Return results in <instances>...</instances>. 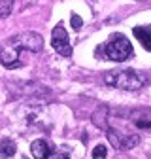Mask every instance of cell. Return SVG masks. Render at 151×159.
Here are the masks:
<instances>
[{"mask_svg": "<svg viewBox=\"0 0 151 159\" xmlns=\"http://www.w3.org/2000/svg\"><path fill=\"white\" fill-rule=\"evenodd\" d=\"M51 46L55 48L57 53L63 55V57H70V55H72V46H70V40H68V32L64 30L63 25H57V27L53 29Z\"/></svg>", "mask_w": 151, "mask_h": 159, "instance_id": "cell-3", "label": "cell"}, {"mask_svg": "<svg viewBox=\"0 0 151 159\" xmlns=\"http://www.w3.org/2000/svg\"><path fill=\"white\" fill-rule=\"evenodd\" d=\"M134 36L138 38V42L144 46V49L151 51V25H142V27H134L132 29Z\"/></svg>", "mask_w": 151, "mask_h": 159, "instance_id": "cell-7", "label": "cell"}, {"mask_svg": "<svg viewBox=\"0 0 151 159\" xmlns=\"http://www.w3.org/2000/svg\"><path fill=\"white\" fill-rule=\"evenodd\" d=\"M104 84L123 91H138L144 85V80L138 72L130 68H115L104 74Z\"/></svg>", "mask_w": 151, "mask_h": 159, "instance_id": "cell-1", "label": "cell"}, {"mask_svg": "<svg viewBox=\"0 0 151 159\" xmlns=\"http://www.w3.org/2000/svg\"><path fill=\"white\" fill-rule=\"evenodd\" d=\"M108 157V150L104 144H98V146H94L93 150V159H106Z\"/></svg>", "mask_w": 151, "mask_h": 159, "instance_id": "cell-11", "label": "cell"}, {"mask_svg": "<svg viewBox=\"0 0 151 159\" xmlns=\"http://www.w3.org/2000/svg\"><path fill=\"white\" fill-rule=\"evenodd\" d=\"M108 140L111 142L113 148L117 150H130L140 144V136L138 134H125V133H117L113 129H108Z\"/></svg>", "mask_w": 151, "mask_h": 159, "instance_id": "cell-4", "label": "cell"}, {"mask_svg": "<svg viewBox=\"0 0 151 159\" xmlns=\"http://www.w3.org/2000/svg\"><path fill=\"white\" fill-rule=\"evenodd\" d=\"M130 119L138 129H147L151 131V110H136L130 112Z\"/></svg>", "mask_w": 151, "mask_h": 159, "instance_id": "cell-6", "label": "cell"}, {"mask_svg": "<svg viewBox=\"0 0 151 159\" xmlns=\"http://www.w3.org/2000/svg\"><path fill=\"white\" fill-rule=\"evenodd\" d=\"M70 23H72V27L76 29V30H78V29H81V25H83V21H81V17L80 15H72V19H70Z\"/></svg>", "mask_w": 151, "mask_h": 159, "instance_id": "cell-12", "label": "cell"}, {"mask_svg": "<svg viewBox=\"0 0 151 159\" xmlns=\"http://www.w3.org/2000/svg\"><path fill=\"white\" fill-rule=\"evenodd\" d=\"M30 152H32V155L36 159H45L51 153V150H49V146H47L45 140H34L30 144Z\"/></svg>", "mask_w": 151, "mask_h": 159, "instance_id": "cell-8", "label": "cell"}, {"mask_svg": "<svg viewBox=\"0 0 151 159\" xmlns=\"http://www.w3.org/2000/svg\"><path fill=\"white\" fill-rule=\"evenodd\" d=\"M104 55L110 59V61H115V63H123L132 55V44L128 42V38L119 34L108 42V46L104 48Z\"/></svg>", "mask_w": 151, "mask_h": 159, "instance_id": "cell-2", "label": "cell"}, {"mask_svg": "<svg viewBox=\"0 0 151 159\" xmlns=\"http://www.w3.org/2000/svg\"><path fill=\"white\" fill-rule=\"evenodd\" d=\"M45 159H68V155L66 153H61V152H51Z\"/></svg>", "mask_w": 151, "mask_h": 159, "instance_id": "cell-13", "label": "cell"}, {"mask_svg": "<svg viewBox=\"0 0 151 159\" xmlns=\"http://www.w3.org/2000/svg\"><path fill=\"white\" fill-rule=\"evenodd\" d=\"M13 40L23 49L32 51V53H38V51L44 48V38L38 34V32H23V34H17Z\"/></svg>", "mask_w": 151, "mask_h": 159, "instance_id": "cell-5", "label": "cell"}, {"mask_svg": "<svg viewBox=\"0 0 151 159\" xmlns=\"http://www.w3.org/2000/svg\"><path fill=\"white\" fill-rule=\"evenodd\" d=\"M0 148H2V157H11L15 153V144L13 140H10V138H2V142H0Z\"/></svg>", "mask_w": 151, "mask_h": 159, "instance_id": "cell-9", "label": "cell"}, {"mask_svg": "<svg viewBox=\"0 0 151 159\" xmlns=\"http://www.w3.org/2000/svg\"><path fill=\"white\" fill-rule=\"evenodd\" d=\"M11 10H13V0H0V13H2V17H8Z\"/></svg>", "mask_w": 151, "mask_h": 159, "instance_id": "cell-10", "label": "cell"}]
</instances>
